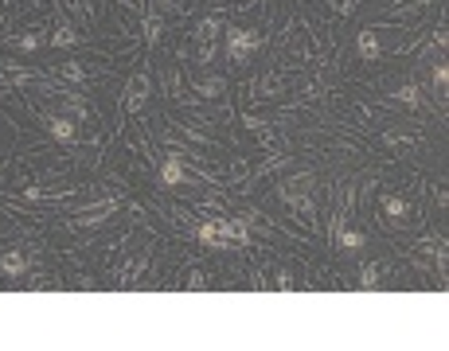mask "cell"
<instances>
[{"instance_id":"obj_1","label":"cell","mask_w":449,"mask_h":351,"mask_svg":"<svg viewBox=\"0 0 449 351\" xmlns=\"http://www.w3.org/2000/svg\"><path fill=\"white\" fill-rule=\"evenodd\" d=\"M223 36H227V59L235 67H242L250 59V51H258V47L266 43L258 32H247V27H223Z\"/></svg>"},{"instance_id":"obj_2","label":"cell","mask_w":449,"mask_h":351,"mask_svg":"<svg viewBox=\"0 0 449 351\" xmlns=\"http://www.w3.org/2000/svg\"><path fill=\"white\" fill-rule=\"evenodd\" d=\"M305 184H312V176H297V180H282L277 184V199H282L285 207L301 211V215H317V203H312V195H305Z\"/></svg>"},{"instance_id":"obj_3","label":"cell","mask_w":449,"mask_h":351,"mask_svg":"<svg viewBox=\"0 0 449 351\" xmlns=\"http://www.w3.org/2000/svg\"><path fill=\"white\" fill-rule=\"evenodd\" d=\"M148 94H153V74L148 71H137L133 78L125 82V94H121V102H125V113H141L148 102Z\"/></svg>"},{"instance_id":"obj_4","label":"cell","mask_w":449,"mask_h":351,"mask_svg":"<svg viewBox=\"0 0 449 351\" xmlns=\"http://www.w3.org/2000/svg\"><path fill=\"white\" fill-rule=\"evenodd\" d=\"M121 211V199L110 195V199H102V203H90L86 211H78V215L71 219V226H102V223H110V215H118Z\"/></svg>"},{"instance_id":"obj_5","label":"cell","mask_w":449,"mask_h":351,"mask_svg":"<svg viewBox=\"0 0 449 351\" xmlns=\"http://www.w3.org/2000/svg\"><path fill=\"white\" fill-rule=\"evenodd\" d=\"M39 121H43L47 133L55 137L59 144H74V141H78V125H74L71 117H63V113H43Z\"/></svg>"},{"instance_id":"obj_6","label":"cell","mask_w":449,"mask_h":351,"mask_svg":"<svg viewBox=\"0 0 449 351\" xmlns=\"http://www.w3.org/2000/svg\"><path fill=\"white\" fill-rule=\"evenodd\" d=\"M148 258H153L148 250H137V254H133V258H129L125 266L118 270V285H121V289H125V285H137V281H141V273L148 270Z\"/></svg>"},{"instance_id":"obj_7","label":"cell","mask_w":449,"mask_h":351,"mask_svg":"<svg viewBox=\"0 0 449 351\" xmlns=\"http://www.w3.org/2000/svg\"><path fill=\"white\" fill-rule=\"evenodd\" d=\"M184 180H188L184 156H180V153H168L165 160H160V184H165V188H180Z\"/></svg>"},{"instance_id":"obj_8","label":"cell","mask_w":449,"mask_h":351,"mask_svg":"<svg viewBox=\"0 0 449 351\" xmlns=\"http://www.w3.org/2000/svg\"><path fill=\"white\" fill-rule=\"evenodd\" d=\"M192 90L200 94V98H223V94H227V78H223V74L203 71V74H195V78H192Z\"/></svg>"},{"instance_id":"obj_9","label":"cell","mask_w":449,"mask_h":351,"mask_svg":"<svg viewBox=\"0 0 449 351\" xmlns=\"http://www.w3.org/2000/svg\"><path fill=\"white\" fill-rule=\"evenodd\" d=\"M195 238H200L203 246H211V250H235V242L230 238H223L219 226H215V219H203L200 226H195Z\"/></svg>"},{"instance_id":"obj_10","label":"cell","mask_w":449,"mask_h":351,"mask_svg":"<svg viewBox=\"0 0 449 351\" xmlns=\"http://www.w3.org/2000/svg\"><path fill=\"white\" fill-rule=\"evenodd\" d=\"M285 90V82H282V74H274V71H266L262 78H254L250 82V98H274V94H282Z\"/></svg>"},{"instance_id":"obj_11","label":"cell","mask_w":449,"mask_h":351,"mask_svg":"<svg viewBox=\"0 0 449 351\" xmlns=\"http://www.w3.org/2000/svg\"><path fill=\"white\" fill-rule=\"evenodd\" d=\"M0 273H4V277H24V273H28V254L24 250H4L0 254Z\"/></svg>"},{"instance_id":"obj_12","label":"cell","mask_w":449,"mask_h":351,"mask_svg":"<svg viewBox=\"0 0 449 351\" xmlns=\"http://www.w3.org/2000/svg\"><path fill=\"white\" fill-rule=\"evenodd\" d=\"M356 51H359V59H367V63H375L379 59V51H383V43H379V36H375V27H364L356 36Z\"/></svg>"},{"instance_id":"obj_13","label":"cell","mask_w":449,"mask_h":351,"mask_svg":"<svg viewBox=\"0 0 449 351\" xmlns=\"http://www.w3.org/2000/svg\"><path fill=\"white\" fill-rule=\"evenodd\" d=\"M86 113H90V109H86V98H83V94L63 90V117H71L74 125H83V121H86Z\"/></svg>"},{"instance_id":"obj_14","label":"cell","mask_w":449,"mask_h":351,"mask_svg":"<svg viewBox=\"0 0 449 351\" xmlns=\"http://www.w3.org/2000/svg\"><path fill=\"white\" fill-rule=\"evenodd\" d=\"M219 32H223V20L219 16H203L200 24H195V43H215V39H219Z\"/></svg>"},{"instance_id":"obj_15","label":"cell","mask_w":449,"mask_h":351,"mask_svg":"<svg viewBox=\"0 0 449 351\" xmlns=\"http://www.w3.org/2000/svg\"><path fill=\"white\" fill-rule=\"evenodd\" d=\"M242 125H247L250 129V133H258V141H262V144H266V149H270V144H274L277 141V133H274V129H270V121H266V117H242Z\"/></svg>"},{"instance_id":"obj_16","label":"cell","mask_w":449,"mask_h":351,"mask_svg":"<svg viewBox=\"0 0 449 351\" xmlns=\"http://www.w3.org/2000/svg\"><path fill=\"white\" fill-rule=\"evenodd\" d=\"M165 36V16L160 12H145V47H156Z\"/></svg>"},{"instance_id":"obj_17","label":"cell","mask_w":449,"mask_h":351,"mask_svg":"<svg viewBox=\"0 0 449 351\" xmlns=\"http://www.w3.org/2000/svg\"><path fill=\"white\" fill-rule=\"evenodd\" d=\"M47 43L51 47H74V43H83V36H78V32H74V24H59L55 32H51V39H47Z\"/></svg>"},{"instance_id":"obj_18","label":"cell","mask_w":449,"mask_h":351,"mask_svg":"<svg viewBox=\"0 0 449 351\" xmlns=\"http://www.w3.org/2000/svg\"><path fill=\"white\" fill-rule=\"evenodd\" d=\"M59 78H63V82H74V86H83V82L90 78V71H86L83 63H74V59H71V63L59 67Z\"/></svg>"},{"instance_id":"obj_19","label":"cell","mask_w":449,"mask_h":351,"mask_svg":"<svg viewBox=\"0 0 449 351\" xmlns=\"http://www.w3.org/2000/svg\"><path fill=\"white\" fill-rule=\"evenodd\" d=\"M394 98L403 102L406 109H422V90H418V86H414V82H406V86H399V90H394Z\"/></svg>"},{"instance_id":"obj_20","label":"cell","mask_w":449,"mask_h":351,"mask_svg":"<svg viewBox=\"0 0 449 351\" xmlns=\"http://www.w3.org/2000/svg\"><path fill=\"white\" fill-rule=\"evenodd\" d=\"M336 246H340V250H359V246H364V234H359V230H344V226H340V230H336Z\"/></svg>"},{"instance_id":"obj_21","label":"cell","mask_w":449,"mask_h":351,"mask_svg":"<svg viewBox=\"0 0 449 351\" xmlns=\"http://www.w3.org/2000/svg\"><path fill=\"white\" fill-rule=\"evenodd\" d=\"M383 211L391 219H403L406 215V199L403 195H383Z\"/></svg>"},{"instance_id":"obj_22","label":"cell","mask_w":449,"mask_h":351,"mask_svg":"<svg viewBox=\"0 0 449 351\" xmlns=\"http://www.w3.org/2000/svg\"><path fill=\"white\" fill-rule=\"evenodd\" d=\"M430 82H434V90H438V94H445V86H449V67L438 63V67H434V74H430Z\"/></svg>"},{"instance_id":"obj_23","label":"cell","mask_w":449,"mask_h":351,"mask_svg":"<svg viewBox=\"0 0 449 351\" xmlns=\"http://www.w3.org/2000/svg\"><path fill=\"white\" fill-rule=\"evenodd\" d=\"M43 43H47V39L39 36V32H28V36H20V39H16V47H24V51H39Z\"/></svg>"},{"instance_id":"obj_24","label":"cell","mask_w":449,"mask_h":351,"mask_svg":"<svg viewBox=\"0 0 449 351\" xmlns=\"http://www.w3.org/2000/svg\"><path fill=\"white\" fill-rule=\"evenodd\" d=\"M379 285V270L375 266H364V270H359V289H375Z\"/></svg>"},{"instance_id":"obj_25","label":"cell","mask_w":449,"mask_h":351,"mask_svg":"<svg viewBox=\"0 0 449 351\" xmlns=\"http://www.w3.org/2000/svg\"><path fill=\"white\" fill-rule=\"evenodd\" d=\"M329 8L336 12V16H352V12L359 8V0H329Z\"/></svg>"},{"instance_id":"obj_26","label":"cell","mask_w":449,"mask_h":351,"mask_svg":"<svg viewBox=\"0 0 449 351\" xmlns=\"http://www.w3.org/2000/svg\"><path fill=\"white\" fill-rule=\"evenodd\" d=\"M184 285L192 289V293H203V289H207V273H203V270H192V273H188V281H184Z\"/></svg>"},{"instance_id":"obj_27","label":"cell","mask_w":449,"mask_h":351,"mask_svg":"<svg viewBox=\"0 0 449 351\" xmlns=\"http://www.w3.org/2000/svg\"><path fill=\"white\" fill-rule=\"evenodd\" d=\"M215 51H219L215 43H200V51H195V63H203V67H207L211 59H215Z\"/></svg>"},{"instance_id":"obj_28","label":"cell","mask_w":449,"mask_h":351,"mask_svg":"<svg viewBox=\"0 0 449 351\" xmlns=\"http://www.w3.org/2000/svg\"><path fill=\"white\" fill-rule=\"evenodd\" d=\"M297 281H293V273L289 270H277V277H274V289H293Z\"/></svg>"},{"instance_id":"obj_29","label":"cell","mask_w":449,"mask_h":351,"mask_svg":"<svg viewBox=\"0 0 449 351\" xmlns=\"http://www.w3.org/2000/svg\"><path fill=\"white\" fill-rule=\"evenodd\" d=\"M449 43V36H445V27H438V32H434V39H430V51H441V47Z\"/></svg>"},{"instance_id":"obj_30","label":"cell","mask_w":449,"mask_h":351,"mask_svg":"<svg viewBox=\"0 0 449 351\" xmlns=\"http://www.w3.org/2000/svg\"><path fill=\"white\" fill-rule=\"evenodd\" d=\"M67 4H71V8L78 12V16H90V12H94L90 4H86V0H67Z\"/></svg>"},{"instance_id":"obj_31","label":"cell","mask_w":449,"mask_h":351,"mask_svg":"<svg viewBox=\"0 0 449 351\" xmlns=\"http://www.w3.org/2000/svg\"><path fill=\"white\" fill-rule=\"evenodd\" d=\"M180 4H184V0H156V8H160V12H176Z\"/></svg>"},{"instance_id":"obj_32","label":"cell","mask_w":449,"mask_h":351,"mask_svg":"<svg viewBox=\"0 0 449 351\" xmlns=\"http://www.w3.org/2000/svg\"><path fill=\"white\" fill-rule=\"evenodd\" d=\"M24 199H28V203H39V199H43V191H39V188H24Z\"/></svg>"},{"instance_id":"obj_33","label":"cell","mask_w":449,"mask_h":351,"mask_svg":"<svg viewBox=\"0 0 449 351\" xmlns=\"http://www.w3.org/2000/svg\"><path fill=\"white\" fill-rule=\"evenodd\" d=\"M125 4H129V8H141V0H125Z\"/></svg>"},{"instance_id":"obj_34","label":"cell","mask_w":449,"mask_h":351,"mask_svg":"<svg viewBox=\"0 0 449 351\" xmlns=\"http://www.w3.org/2000/svg\"><path fill=\"white\" fill-rule=\"evenodd\" d=\"M247 4H262V0H247Z\"/></svg>"}]
</instances>
